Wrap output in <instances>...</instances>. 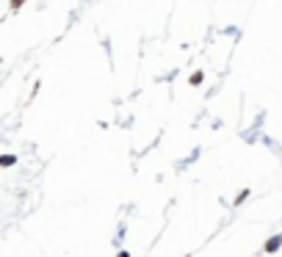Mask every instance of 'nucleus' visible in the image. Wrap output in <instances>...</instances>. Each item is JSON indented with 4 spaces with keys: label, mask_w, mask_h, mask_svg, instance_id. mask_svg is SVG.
I'll return each mask as SVG.
<instances>
[{
    "label": "nucleus",
    "mask_w": 282,
    "mask_h": 257,
    "mask_svg": "<svg viewBox=\"0 0 282 257\" xmlns=\"http://www.w3.org/2000/svg\"><path fill=\"white\" fill-rule=\"evenodd\" d=\"M280 249H282V232L271 235V238H268V240L263 243V252H265V255H277Z\"/></svg>",
    "instance_id": "obj_1"
},
{
    "label": "nucleus",
    "mask_w": 282,
    "mask_h": 257,
    "mask_svg": "<svg viewBox=\"0 0 282 257\" xmlns=\"http://www.w3.org/2000/svg\"><path fill=\"white\" fill-rule=\"evenodd\" d=\"M11 163H14V158H11V155H3V158H0V166H11Z\"/></svg>",
    "instance_id": "obj_2"
},
{
    "label": "nucleus",
    "mask_w": 282,
    "mask_h": 257,
    "mask_svg": "<svg viewBox=\"0 0 282 257\" xmlns=\"http://www.w3.org/2000/svg\"><path fill=\"white\" fill-rule=\"evenodd\" d=\"M191 83H194V86H199V83H202V72H197V75H191Z\"/></svg>",
    "instance_id": "obj_3"
},
{
    "label": "nucleus",
    "mask_w": 282,
    "mask_h": 257,
    "mask_svg": "<svg viewBox=\"0 0 282 257\" xmlns=\"http://www.w3.org/2000/svg\"><path fill=\"white\" fill-rule=\"evenodd\" d=\"M246 197H249V191H241V194H238V199H235V205H241V202H244Z\"/></svg>",
    "instance_id": "obj_4"
},
{
    "label": "nucleus",
    "mask_w": 282,
    "mask_h": 257,
    "mask_svg": "<svg viewBox=\"0 0 282 257\" xmlns=\"http://www.w3.org/2000/svg\"><path fill=\"white\" fill-rule=\"evenodd\" d=\"M116 257H130V252H125V249H122V252H119Z\"/></svg>",
    "instance_id": "obj_5"
}]
</instances>
